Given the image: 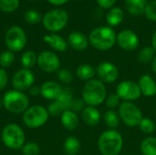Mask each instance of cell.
Returning <instances> with one entry per match:
<instances>
[{
	"label": "cell",
	"mask_w": 156,
	"mask_h": 155,
	"mask_svg": "<svg viewBox=\"0 0 156 155\" xmlns=\"http://www.w3.org/2000/svg\"><path fill=\"white\" fill-rule=\"evenodd\" d=\"M81 148L80 140L75 136H69L63 144V150L67 155H76Z\"/></svg>",
	"instance_id": "cell-22"
},
{
	"label": "cell",
	"mask_w": 156,
	"mask_h": 155,
	"mask_svg": "<svg viewBox=\"0 0 156 155\" xmlns=\"http://www.w3.org/2000/svg\"><path fill=\"white\" fill-rule=\"evenodd\" d=\"M1 138L5 146L11 150H21L26 140L23 129L16 123L5 125L2 131Z\"/></svg>",
	"instance_id": "cell-5"
},
{
	"label": "cell",
	"mask_w": 156,
	"mask_h": 155,
	"mask_svg": "<svg viewBox=\"0 0 156 155\" xmlns=\"http://www.w3.org/2000/svg\"><path fill=\"white\" fill-rule=\"evenodd\" d=\"M69 0H48V3L54 5H63L65 3H67Z\"/></svg>",
	"instance_id": "cell-42"
},
{
	"label": "cell",
	"mask_w": 156,
	"mask_h": 155,
	"mask_svg": "<svg viewBox=\"0 0 156 155\" xmlns=\"http://www.w3.org/2000/svg\"><path fill=\"white\" fill-rule=\"evenodd\" d=\"M3 106H4V105H3V100H2V99H0V109H1Z\"/></svg>",
	"instance_id": "cell-45"
},
{
	"label": "cell",
	"mask_w": 156,
	"mask_h": 155,
	"mask_svg": "<svg viewBox=\"0 0 156 155\" xmlns=\"http://www.w3.org/2000/svg\"><path fill=\"white\" fill-rule=\"evenodd\" d=\"M121 99L119 98V96L116 93H112L110 94L106 97L105 100V104L106 106L110 109V110H113L116 107H119L121 104Z\"/></svg>",
	"instance_id": "cell-35"
},
{
	"label": "cell",
	"mask_w": 156,
	"mask_h": 155,
	"mask_svg": "<svg viewBox=\"0 0 156 155\" xmlns=\"http://www.w3.org/2000/svg\"><path fill=\"white\" fill-rule=\"evenodd\" d=\"M76 75L80 79L87 82L94 78L96 75V69L90 64H81L78 67Z\"/></svg>",
	"instance_id": "cell-24"
},
{
	"label": "cell",
	"mask_w": 156,
	"mask_h": 155,
	"mask_svg": "<svg viewBox=\"0 0 156 155\" xmlns=\"http://www.w3.org/2000/svg\"><path fill=\"white\" fill-rule=\"evenodd\" d=\"M19 0H0V9L3 12L11 13L18 8Z\"/></svg>",
	"instance_id": "cell-32"
},
{
	"label": "cell",
	"mask_w": 156,
	"mask_h": 155,
	"mask_svg": "<svg viewBox=\"0 0 156 155\" xmlns=\"http://www.w3.org/2000/svg\"><path fill=\"white\" fill-rule=\"evenodd\" d=\"M43 39L56 51L64 52L68 48V43L65 41V39L62 37H60L57 34L46 35L43 37Z\"/></svg>",
	"instance_id": "cell-21"
},
{
	"label": "cell",
	"mask_w": 156,
	"mask_h": 155,
	"mask_svg": "<svg viewBox=\"0 0 156 155\" xmlns=\"http://www.w3.org/2000/svg\"><path fill=\"white\" fill-rule=\"evenodd\" d=\"M2 100L5 109L14 114L24 113L29 108L28 97L22 91L16 90L6 91Z\"/></svg>",
	"instance_id": "cell-4"
},
{
	"label": "cell",
	"mask_w": 156,
	"mask_h": 155,
	"mask_svg": "<svg viewBox=\"0 0 156 155\" xmlns=\"http://www.w3.org/2000/svg\"><path fill=\"white\" fill-rule=\"evenodd\" d=\"M84 101L83 100H80V99H73L72 104H71V111H73L74 112L77 111H82L85 107H84Z\"/></svg>",
	"instance_id": "cell-38"
},
{
	"label": "cell",
	"mask_w": 156,
	"mask_h": 155,
	"mask_svg": "<svg viewBox=\"0 0 156 155\" xmlns=\"http://www.w3.org/2000/svg\"><path fill=\"white\" fill-rule=\"evenodd\" d=\"M72 101V93L69 90H63L59 97L48 106V111L52 116L61 115L65 111L71 109Z\"/></svg>",
	"instance_id": "cell-11"
},
{
	"label": "cell",
	"mask_w": 156,
	"mask_h": 155,
	"mask_svg": "<svg viewBox=\"0 0 156 155\" xmlns=\"http://www.w3.org/2000/svg\"><path fill=\"white\" fill-rule=\"evenodd\" d=\"M152 45H153L154 49L156 51V31L154 32V34L153 36V38H152Z\"/></svg>",
	"instance_id": "cell-44"
},
{
	"label": "cell",
	"mask_w": 156,
	"mask_h": 155,
	"mask_svg": "<svg viewBox=\"0 0 156 155\" xmlns=\"http://www.w3.org/2000/svg\"><path fill=\"white\" fill-rule=\"evenodd\" d=\"M119 113L113 110H109L103 114V121L107 127L111 130H115L120 124Z\"/></svg>",
	"instance_id": "cell-26"
},
{
	"label": "cell",
	"mask_w": 156,
	"mask_h": 155,
	"mask_svg": "<svg viewBox=\"0 0 156 155\" xmlns=\"http://www.w3.org/2000/svg\"><path fill=\"white\" fill-rule=\"evenodd\" d=\"M155 50L154 49L153 47H144V48H142L137 56L138 61L142 64H147L149 62H152V60L154 59Z\"/></svg>",
	"instance_id": "cell-29"
},
{
	"label": "cell",
	"mask_w": 156,
	"mask_h": 155,
	"mask_svg": "<svg viewBox=\"0 0 156 155\" xmlns=\"http://www.w3.org/2000/svg\"><path fill=\"white\" fill-rule=\"evenodd\" d=\"M144 13L148 19L152 21H156V0L147 5Z\"/></svg>",
	"instance_id": "cell-37"
},
{
	"label": "cell",
	"mask_w": 156,
	"mask_h": 155,
	"mask_svg": "<svg viewBox=\"0 0 156 155\" xmlns=\"http://www.w3.org/2000/svg\"><path fill=\"white\" fill-rule=\"evenodd\" d=\"M116 42L120 48L127 51L135 50L140 43L138 36L130 29H124L121 31L116 37Z\"/></svg>",
	"instance_id": "cell-15"
},
{
	"label": "cell",
	"mask_w": 156,
	"mask_h": 155,
	"mask_svg": "<svg viewBox=\"0 0 156 155\" xmlns=\"http://www.w3.org/2000/svg\"><path fill=\"white\" fill-rule=\"evenodd\" d=\"M140 150L144 155H156V137L145 138L141 143Z\"/></svg>",
	"instance_id": "cell-27"
},
{
	"label": "cell",
	"mask_w": 156,
	"mask_h": 155,
	"mask_svg": "<svg viewBox=\"0 0 156 155\" xmlns=\"http://www.w3.org/2000/svg\"><path fill=\"white\" fill-rule=\"evenodd\" d=\"M28 93L31 96H37L40 95V87L37 86H32L28 89Z\"/></svg>",
	"instance_id": "cell-41"
},
{
	"label": "cell",
	"mask_w": 156,
	"mask_h": 155,
	"mask_svg": "<svg viewBox=\"0 0 156 155\" xmlns=\"http://www.w3.org/2000/svg\"><path fill=\"white\" fill-rule=\"evenodd\" d=\"M60 122L65 129L68 131H74L79 125V117L76 112L68 110L60 115Z\"/></svg>",
	"instance_id": "cell-20"
},
{
	"label": "cell",
	"mask_w": 156,
	"mask_h": 155,
	"mask_svg": "<svg viewBox=\"0 0 156 155\" xmlns=\"http://www.w3.org/2000/svg\"><path fill=\"white\" fill-rule=\"evenodd\" d=\"M126 8L132 14L135 16L142 15L145 12L147 6V0H126Z\"/></svg>",
	"instance_id": "cell-23"
},
{
	"label": "cell",
	"mask_w": 156,
	"mask_h": 155,
	"mask_svg": "<svg viewBox=\"0 0 156 155\" xmlns=\"http://www.w3.org/2000/svg\"><path fill=\"white\" fill-rule=\"evenodd\" d=\"M116 94L123 101H134L141 98L142 92L138 83L132 80L120 82L116 88Z\"/></svg>",
	"instance_id": "cell-10"
},
{
	"label": "cell",
	"mask_w": 156,
	"mask_h": 155,
	"mask_svg": "<svg viewBox=\"0 0 156 155\" xmlns=\"http://www.w3.org/2000/svg\"><path fill=\"white\" fill-rule=\"evenodd\" d=\"M63 89L56 81H46L40 87V95L47 100H56L61 94Z\"/></svg>",
	"instance_id": "cell-16"
},
{
	"label": "cell",
	"mask_w": 156,
	"mask_h": 155,
	"mask_svg": "<svg viewBox=\"0 0 156 155\" xmlns=\"http://www.w3.org/2000/svg\"><path fill=\"white\" fill-rule=\"evenodd\" d=\"M119 69L112 62L104 61L98 65L96 69V75L101 81L104 84H110L115 82L119 78Z\"/></svg>",
	"instance_id": "cell-13"
},
{
	"label": "cell",
	"mask_w": 156,
	"mask_h": 155,
	"mask_svg": "<svg viewBox=\"0 0 156 155\" xmlns=\"http://www.w3.org/2000/svg\"><path fill=\"white\" fill-rule=\"evenodd\" d=\"M115 31L110 26H100L93 29L89 37L90 45L98 50H109L116 43Z\"/></svg>",
	"instance_id": "cell-3"
},
{
	"label": "cell",
	"mask_w": 156,
	"mask_h": 155,
	"mask_svg": "<svg viewBox=\"0 0 156 155\" xmlns=\"http://www.w3.org/2000/svg\"><path fill=\"white\" fill-rule=\"evenodd\" d=\"M69 45L75 50H84L89 46V38L81 32H72L68 37Z\"/></svg>",
	"instance_id": "cell-19"
},
{
	"label": "cell",
	"mask_w": 156,
	"mask_h": 155,
	"mask_svg": "<svg viewBox=\"0 0 156 155\" xmlns=\"http://www.w3.org/2000/svg\"><path fill=\"white\" fill-rule=\"evenodd\" d=\"M25 19L29 24H37L41 21V15L37 10H28L25 13Z\"/></svg>",
	"instance_id": "cell-34"
},
{
	"label": "cell",
	"mask_w": 156,
	"mask_h": 155,
	"mask_svg": "<svg viewBox=\"0 0 156 155\" xmlns=\"http://www.w3.org/2000/svg\"><path fill=\"white\" fill-rule=\"evenodd\" d=\"M155 116H156V111H155Z\"/></svg>",
	"instance_id": "cell-46"
},
{
	"label": "cell",
	"mask_w": 156,
	"mask_h": 155,
	"mask_svg": "<svg viewBox=\"0 0 156 155\" xmlns=\"http://www.w3.org/2000/svg\"><path fill=\"white\" fill-rule=\"evenodd\" d=\"M69 21V15L63 9H54L47 12L43 17L45 28L50 32L62 30Z\"/></svg>",
	"instance_id": "cell-8"
},
{
	"label": "cell",
	"mask_w": 156,
	"mask_h": 155,
	"mask_svg": "<svg viewBox=\"0 0 156 155\" xmlns=\"http://www.w3.org/2000/svg\"><path fill=\"white\" fill-rule=\"evenodd\" d=\"M8 83V76L5 69L0 68V90H3Z\"/></svg>",
	"instance_id": "cell-39"
},
{
	"label": "cell",
	"mask_w": 156,
	"mask_h": 155,
	"mask_svg": "<svg viewBox=\"0 0 156 155\" xmlns=\"http://www.w3.org/2000/svg\"><path fill=\"white\" fill-rule=\"evenodd\" d=\"M138 85L142 95L145 97H153L156 95V82L150 75H143L139 79Z\"/></svg>",
	"instance_id": "cell-18"
},
{
	"label": "cell",
	"mask_w": 156,
	"mask_h": 155,
	"mask_svg": "<svg viewBox=\"0 0 156 155\" xmlns=\"http://www.w3.org/2000/svg\"><path fill=\"white\" fill-rule=\"evenodd\" d=\"M23 155H38L40 153V148L36 143H25L21 149Z\"/></svg>",
	"instance_id": "cell-33"
},
{
	"label": "cell",
	"mask_w": 156,
	"mask_h": 155,
	"mask_svg": "<svg viewBox=\"0 0 156 155\" xmlns=\"http://www.w3.org/2000/svg\"><path fill=\"white\" fill-rule=\"evenodd\" d=\"M37 65L41 70L53 73L59 69L60 60L56 53L45 50L37 56Z\"/></svg>",
	"instance_id": "cell-12"
},
{
	"label": "cell",
	"mask_w": 156,
	"mask_h": 155,
	"mask_svg": "<svg viewBox=\"0 0 156 155\" xmlns=\"http://www.w3.org/2000/svg\"><path fill=\"white\" fill-rule=\"evenodd\" d=\"M81 119L89 127H95L100 123L101 120V112L96 109V107L87 106L82 110Z\"/></svg>",
	"instance_id": "cell-17"
},
{
	"label": "cell",
	"mask_w": 156,
	"mask_h": 155,
	"mask_svg": "<svg viewBox=\"0 0 156 155\" xmlns=\"http://www.w3.org/2000/svg\"><path fill=\"white\" fill-rule=\"evenodd\" d=\"M33 1H34V0H33Z\"/></svg>",
	"instance_id": "cell-47"
},
{
	"label": "cell",
	"mask_w": 156,
	"mask_h": 155,
	"mask_svg": "<svg viewBox=\"0 0 156 155\" xmlns=\"http://www.w3.org/2000/svg\"><path fill=\"white\" fill-rule=\"evenodd\" d=\"M140 131L145 134H152L155 131V123L149 118H143L138 125Z\"/></svg>",
	"instance_id": "cell-30"
},
{
	"label": "cell",
	"mask_w": 156,
	"mask_h": 155,
	"mask_svg": "<svg viewBox=\"0 0 156 155\" xmlns=\"http://www.w3.org/2000/svg\"><path fill=\"white\" fill-rule=\"evenodd\" d=\"M58 79L59 81H61L62 83H65V84H69L72 81L73 79V75L72 73L69 70V69H58Z\"/></svg>",
	"instance_id": "cell-36"
},
{
	"label": "cell",
	"mask_w": 156,
	"mask_h": 155,
	"mask_svg": "<svg viewBox=\"0 0 156 155\" xmlns=\"http://www.w3.org/2000/svg\"><path fill=\"white\" fill-rule=\"evenodd\" d=\"M123 11L120 7H112L107 14L106 20L109 26H116L123 20Z\"/></svg>",
	"instance_id": "cell-25"
},
{
	"label": "cell",
	"mask_w": 156,
	"mask_h": 155,
	"mask_svg": "<svg viewBox=\"0 0 156 155\" xmlns=\"http://www.w3.org/2000/svg\"><path fill=\"white\" fill-rule=\"evenodd\" d=\"M122 147V135L116 130L104 131L99 137L98 148L102 155H119Z\"/></svg>",
	"instance_id": "cell-2"
},
{
	"label": "cell",
	"mask_w": 156,
	"mask_h": 155,
	"mask_svg": "<svg viewBox=\"0 0 156 155\" xmlns=\"http://www.w3.org/2000/svg\"><path fill=\"white\" fill-rule=\"evenodd\" d=\"M15 60L14 52L11 50H5L0 55V66L3 69L9 68Z\"/></svg>",
	"instance_id": "cell-31"
},
{
	"label": "cell",
	"mask_w": 156,
	"mask_h": 155,
	"mask_svg": "<svg viewBox=\"0 0 156 155\" xmlns=\"http://www.w3.org/2000/svg\"><path fill=\"white\" fill-rule=\"evenodd\" d=\"M5 44L12 52L22 50L27 44V36L25 31L18 26L10 27L5 34Z\"/></svg>",
	"instance_id": "cell-9"
},
{
	"label": "cell",
	"mask_w": 156,
	"mask_h": 155,
	"mask_svg": "<svg viewBox=\"0 0 156 155\" xmlns=\"http://www.w3.org/2000/svg\"><path fill=\"white\" fill-rule=\"evenodd\" d=\"M152 70L156 75V56L154 58V59L152 60Z\"/></svg>",
	"instance_id": "cell-43"
},
{
	"label": "cell",
	"mask_w": 156,
	"mask_h": 155,
	"mask_svg": "<svg viewBox=\"0 0 156 155\" xmlns=\"http://www.w3.org/2000/svg\"><path fill=\"white\" fill-rule=\"evenodd\" d=\"M20 61L24 69H30L37 64V55L32 50H27L22 55Z\"/></svg>",
	"instance_id": "cell-28"
},
{
	"label": "cell",
	"mask_w": 156,
	"mask_h": 155,
	"mask_svg": "<svg viewBox=\"0 0 156 155\" xmlns=\"http://www.w3.org/2000/svg\"><path fill=\"white\" fill-rule=\"evenodd\" d=\"M49 113L47 109L40 105L29 107L23 113V122L30 129H37L43 126L48 120Z\"/></svg>",
	"instance_id": "cell-7"
},
{
	"label": "cell",
	"mask_w": 156,
	"mask_h": 155,
	"mask_svg": "<svg viewBox=\"0 0 156 155\" xmlns=\"http://www.w3.org/2000/svg\"><path fill=\"white\" fill-rule=\"evenodd\" d=\"M81 95L82 100L87 106H99L106 100V86L100 79H92L84 84Z\"/></svg>",
	"instance_id": "cell-1"
},
{
	"label": "cell",
	"mask_w": 156,
	"mask_h": 155,
	"mask_svg": "<svg viewBox=\"0 0 156 155\" xmlns=\"http://www.w3.org/2000/svg\"><path fill=\"white\" fill-rule=\"evenodd\" d=\"M35 81L34 73L27 69H21L17 70L12 78V85L15 90L23 91L28 90L33 86Z\"/></svg>",
	"instance_id": "cell-14"
},
{
	"label": "cell",
	"mask_w": 156,
	"mask_h": 155,
	"mask_svg": "<svg viewBox=\"0 0 156 155\" xmlns=\"http://www.w3.org/2000/svg\"><path fill=\"white\" fill-rule=\"evenodd\" d=\"M98 5L102 8H111L115 4L116 0H96Z\"/></svg>",
	"instance_id": "cell-40"
},
{
	"label": "cell",
	"mask_w": 156,
	"mask_h": 155,
	"mask_svg": "<svg viewBox=\"0 0 156 155\" xmlns=\"http://www.w3.org/2000/svg\"><path fill=\"white\" fill-rule=\"evenodd\" d=\"M120 119L128 127H137L143 120L141 110L132 101H122L118 109Z\"/></svg>",
	"instance_id": "cell-6"
}]
</instances>
